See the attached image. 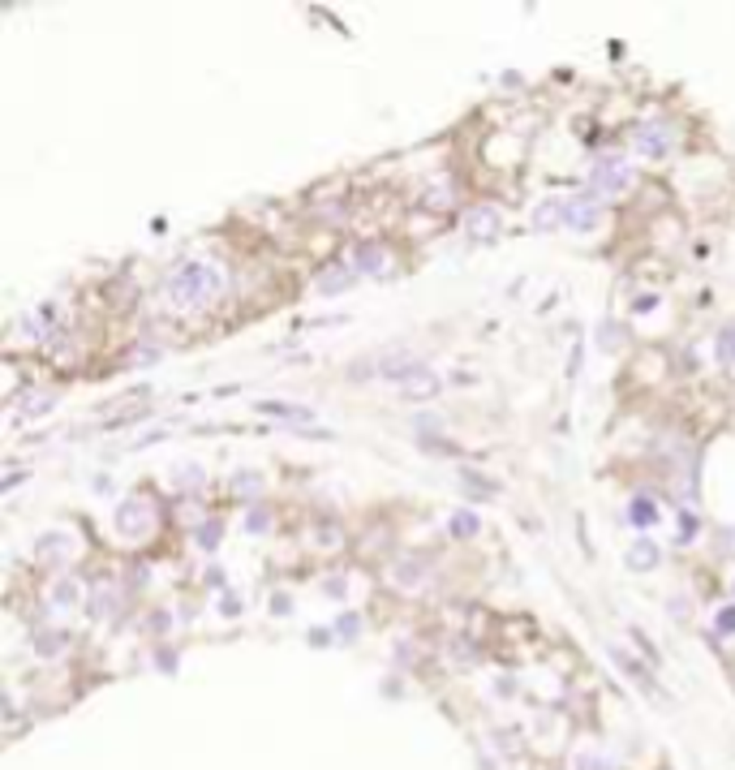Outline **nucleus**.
I'll list each match as a JSON object with an SVG mask.
<instances>
[{"label": "nucleus", "instance_id": "nucleus-9", "mask_svg": "<svg viewBox=\"0 0 735 770\" xmlns=\"http://www.w3.org/2000/svg\"><path fill=\"white\" fill-rule=\"evenodd\" d=\"M422 581H426L422 560H405V564H396V586H400V590H417Z\"/></svg>", "mask_w": 735, "mask_h": 770}, {"label": "nucleus", "instance_id": "nucleus-12", "mask_svg": "<svg viewBox=\"0 0 735 770\" xmlns=\"http://www.w3.org/2000/svg\"><path fill=\"white\" fill-rule=\"evenodd\" d=\"M628 521H632V525H641V530H650V525L658 521V504H650V499H632Z\"/></svg>", "mask_w": 735, "mask_h": 770}, {"label": "nucleus", "instance_id": "nucleus-4", "mask_svg": "<svg viewBox=\"0 0 735 770\" xmlns=\"http://www.w3.org/2000/svg\"><path fill=\"white\" fill-rule=\"evenodd\" d=\"M563 228H572V233H598V228H602V202H598V194H572V198H563Z\"/></svg>", "mask_w": 735, "mask_h": 770}, {"label": "nucleus", "instance_id": "nucleus-16", "mask_svg": "<svg viewBox=\"0 0 735 770\" xmlns=\"http://www.w3.org/2000/svg\"><path fill=\"white\" fill-rule=\"evenodd\" d=\"M215 542H220V525L211 521V525H202V530H198V547H207V551H211Z\"/></svg>", "mask_w": 735, "mask_h": 770}, {"label": "nucleus", "instance_id": "nucleus-18", "mask_svg": "<svg viewBox=\"0 0 735 770\" xmlns=\"http://www.w3.org/2000/svg\"><path fill=\"white\" fill-rule=\"evenodd\" d=\"M478 530V521L473 516H456V533H473Z\"/></svg>", "mask_w": 735, "mask_h": 770}, {"label": "nucleus", "instance_id": "nucleus-14", "mask_svg": "<svg viewBox=\"0 0 735 770\" xmlns=\"http://www.w3.org/2000/svg\"><path fill=\"white\" fill-rule=\"evenodd\" d=\"M357 258H362L357 267H362V272H370V276H374V272H383V250H374V246H362V250H357Z\"/></svg>", "mask_w": 735, "mask_h": 770}, {"label": "nucleus", "instance_id": "nucleus-1", "mask_svg": "<svg viewBox=\"0 0 735 770\" xmlns=\"http://www.w3.org/2000/svg\"><path fill=\"white\" fill-rule=\"evenodd\" d=\"M224 293V272L211 258H185L173 276L164 280V297L173 310H202Z\"/></svg>", "mask_w": 735, "mask_h": 770}, {"label": "nucleus", "instance_id": "nucleus-5", "mask_svg": "<svg viewBox=\"0 0 735 770\" xmlns=\"http://www.w3.org/2000/svg\"><path fill=\"white\" fill-rule=\"evenodd\" d=\"M637 151L641 156H650V159H662L667 151H671V134H667V125H641V134H637Z\"/></svg>", "mask_w": 735, "mask_h": 770}, {"label": "nucleus", "instance_id": "nucleus-2", "mask_svg": "<svg viewBox=\"0 0 735 770\" xmlns=\"http://www.w3.org/2000/svg\"><path fill=\"white\" fill-rule=\"evenodd\" d=\"M632 181H637V173H632V164L623 156H598L594 159V168H589V190L594 194H606L615 198L623 194V190H632Z\"/></svg>", "mask_w": 735, "mask_h": 770}, {"label": "nucleus", "instance_id": "nucleus-11", "mask_svg": "<svg viewBox=\"0 0 735 770\" xmlns=\"http://www.w3.org/2000/svg\"><path fill=\"white\" fill-rule=\"evenodd\" d=\"M572 770H615V762L598 749H577L572 753Z\"/></svg>", "mask_w": 735, "mask_h": 770}, {"label": "nucleus", "instance_id": "nucleus-7", "mask_svg": "<svg viewBox=\"0 0 735 770\" xmlns=\"http://www.w3.org/2000/svg\"><path fill=\"white\" fill-rule=\"evenodd\" d=\"M658 560H662V551H658L654 538H637V542L628 547V569H632V573H645V569H654Z\"/></svg>", "mask_w": 735, "mask_h": 770}, {"label": "nucleus", "instance_id": "nucleus-8", "mask_svg": "<svg viewBox=\"0 0 735 770\" xmlns=\"http://www.w3.org/2000/svg\"><path fill=\"white\" fill-rule=\"evenodd\" d=\"M533 228L538 233H551V228H563V198H546L538 211H533Z\"/></svg>", "mask_w": 735, "mask_h": 770}, {"label": "nucleus", "instance_id": "nucleus-17", "mask_svg": "<svg viewBox=\"0 0 735 770\" xmlns=\"http://www.w3.org/2000/svg\"><path fill=\"white\" fill-rule=\"evenodd\" d=\"M718 632H735V607L731 612H718Z\"/></svg>", "mask_w": 735, "mask_h": 770}, {"label": "nucleus", "instance_id": "nucleus-6", "mask_svg": "<svg viewBox=\"0 0 735 770\" xmlns=\"http://www.w3.org/2000/svg\"><path fill=\"white\" fill-rule=\"evenodd\" d=\"M52 607L57 612H74V607H82V586H77V577H57V586H52Z\"/></svg>", "mask_w": 735, "mask_h": 770}, {"label": "nucleus", "instance_id": "nucleus-13", "mask_svg": "<svg viewBox=\"0 0 735 770\" xmlns=\"http://www.w3.org/2000/svg\"><path fill=\"white\" fill-rule=\"evenodd\" d=\"M718 362L722 366H735V327L718 332Z\"/></svg>", "mask_w": 735, "mask_h": 770}, {"label": "nucleus", "instance_id": "nucleus-15", "mask_svg": "<svg viewBox=\"0 0 735 770\" xmlns=\"http://www.w3.org/2000/svg\"><path fill=\"white\" fill-rule=\"evenodd\" d=\"M112 612H116V594L112 590H108V594L99 590L95 594V615H112Z\"/></svg>", "mask_w": 735, "mask_h": 770}, {"label": "nucleus", "instance_id": "nucleus-19", "mask_svg": "<svg viewBox=\"0 0 735 770\" xmlns=\"http://www.w3.org/2000/svg\"><path fill=\"white\" fill-rule=\"evenodd\" d=\"M263 525H267V513H263V508H254V513H250V530H263Z\"/></svg>", "mask_w": 735, "mask_h": 770}, {"label": "nucleus", "instance_id": "nucleus-3", "mask_svg": "<svg viewBox=\"0 0 735 770\" xmlns=\"http://www.w3.org/2000/svg\"><path fill=\"white\" fill-rule=\"evenodd\" d=\"M116 530L125 538H147L155 530V504L147 495H130L116 504Z\"/></svg>", "mask_w": 735, "mask_h": 770}, {"label": "nucleus", "instance_id": "nucleus-10", "mask_svg": "<svg viewBox=\"0 0 735 770\" xmlns=\"http://www.w3.org/2000/svg\"><path fill=\"white\" fill-rule=\"evenodd\" d=\"M469 233H478V237H490L495 228H499V216H495V207H478V211H469Z\"/></svg>", "mask_w": 735, "mask_h": 770}]
</instances>
